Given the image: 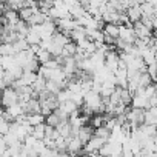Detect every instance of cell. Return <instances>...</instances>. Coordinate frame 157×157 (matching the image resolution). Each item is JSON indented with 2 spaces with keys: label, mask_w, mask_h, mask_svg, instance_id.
Returning a JSON list of instances; mask_svg holds the SVG:
<instances>
[{
  "label": "cell",
  "mask_w": 157,
  "mask_h": 157,
  "mask_svg": "<svg viewBox=\"0 0 157 157\" xmlns=\"http://www.w3.org/2000/svg\"><path fill=\"white\" fill-rule=\"evenodd\" d=\"M128 122L132 126V131L140 128L142 125H145V117H146V109H139V108H129V111L126 113Z\"/></svg>",
  "instance_id": "cell-1"
},
{
  "label": "cell",
  "mask_w": 157,
  "mask_h": 157,
  "mask_svg": "<svg viewBox=\"0 0 157 157\" xmlns=\"http://www.w3.org/2000/svg\"><path fill=\"white\" fill-rule=\"evenodd\" d=\"M66 120H69V116H68V114H65V113L59 108V109L52 111V113L46 117V125L57 128L59 125H62V123H63V122H66Z\"/></svg>",
  "instance_id": "cell-2"
},
{
  "label": "cell",
  "mask_w": 157,
  "mask_h": 157,
  "mask_svg": "<svg viewBox=\"0 0 157 157\" xmlns=\"http://www.w3.org/2000/svg\"><path fill=\"white\" fill-rule=\"evenodd\" d=\"M120 54L117 51H109L105 57V66L111 71V72H116L119 68H120Z\"/></svg>",
  "instance_id": "cell-3"
},
{
  "label": "cell",
  "mask_w": 157,
  "mask_h": 157,
  "mask_svg": "<svg viewBox=\"0 0 157 157\" xmlns=\"http://www.w3.org/2000/svg\"><path fill=\"white\" fill-rule=\"evenodd\" d=\"M2 102H3V108H10V106L19 103V93L13 86L5 88L3 90V99H2Z\"/></svg>",
  "instance_id": "cell-4"
},
{
  "label": "cell",
  "mask_w": 157,
  "mask_h": 157,
  "mask_svg": "<svg viewBox=\"0 0 157 157\" xmlns=\"http://www.w3.org/2000/svg\"><path fill=\"white\" fill-rule=\"evenodd\" d=\"M134 31H136L137 39H143V40H146V42L149 43V40H151V37H152V31H151L142 20L137 22V23H134Z\"/></svg>",
  "instance_id": "cell-5"
},
{
  "label": "cell",
  "mask_w": 157,
  "mask_h": 157,
  "mask_svg": "<svg viewBox=\"0 0 157 157\" xmlns=\"http://www.w3.org/2000/svg\"><path fill=\"white\" fill-rule=\"evenodd\" d=\"M105 143H106V140H103V139H100V137L94 136V137H93L86 145H85V149H83V151H85L86 154H90V155H91V154H94V152H99V151H100V148H102Z\"/></svg>",
  "instance_id": "cell-6"
},
{
  "label": "cell",
  "mask_w": 157,
  "mask_h": 157,
  "mask_svg": "<svg viewBox=\"0 0 157 157\" xmlns=\"http://www.w3.org/2000/svg\"><path fill=\"white\" fill-rule=\"evenodd\" d=\"M94 136H96V128L91 126V125H85V126H82V128H78V131H77V137L80 139L85 145H86Z\"/></svg>",
  "instance_id": "cell-7"
},
{
  "label": "cell",
  "mask_w": 157,
  "mask_h": 157,
  "mask_svg": "<svg viewBox=\"0 0 157 157\" xmlns=\"http://www.w3.org/2000/svg\"><path fill=\"white\" fill-rule=\"evenodd\" d=\"M131 106H132V108H139V109H149V108H151V103H149V99H146L145 96L136 94V96L132 97Z\"/></svg>",
  "instance_id": "cell-8"
},
{
  "label": "cell",
  "mask_w": 157,
  "mask_h": 157,
  "mask_svg": "<svg viewBox=\"0 0 157 157\" xmlns=\"http://www.w3.org/2000/svg\"><path fill=\"white\" fill-rule=\"evenodd\" d=\"M23 108H25L26 114H39V113H42V103H40L39 99H31L28 103L23 105Z\"/></svg>",
  "instance_id": "cell-9"
},
{
  "label": "cell",
  "mask_w": 157,
  "mask_h": 157,
  "mask_svg": "<svg viewBox=\"0 0 157 157\" xmlns=\"http://www.w3.org/2000/svg\"><path fill=\"white\" fill-rule=\"evenodd\" d=\"M102 31L105 33V36H109V37H113L116 40L120 37V26L116 25V23H105Z\"/></svg>",
  "instance_id": "cell-10"
},
{
  "label": "cell",
  "mask_w": 157,
  "mask_h": 157,
  "mask_svg": "<svg viewBox=\"0 0 157 157\" xmlns=\"http://www.w3.org/2000/svg\"><path fill=\"white\" fill-rule=\"evenodd\" d=\"M78 108H80V106H78L74 100H66V102H62V103H60V109H62L65 114H68L69 117H71L75 111H78Z\"/></svg>",
  "instance_id": "cell-11"
},
{
  "label": "cell",
  "mask_w": 157,
  "mask_h": 157,
  "mask_svg": "<svg viewBox=\"0 0 157 157\" xmlns=\"http://www.w3.org/2000/svg\"><path fill=\"white\" fill-rule=\"evenodd\" d=\"M26 123L31 126H37L42 123H46V116H43L42 113L39 114H26Z\"/></svg>",
  "instance_id": "cell-12"
},
{
  "label": "cell",
  "mask_w": 157,
  "mask_h": 157,
  "mask_svg": "<svg viewBox=\"0 0 157 157\" xmlns=\"http://www.w3.org/2000/svg\"><path fill=\"white\" fill-rule=\"evenodd\" d=\"M126 14H128V17H129V22H131V23H137V22H140V20H142V17H143L140 6H131V8H128Z\"/></svg>",
  "instance_id": "cell-13"
},
{
  "label": "cell",
  "mask_w": 157,
  "mask_h": 157,
  "mask_svg": "<svg viewBox=\"0 0 157 157\" xmlns=\"http://www.w3.org/2000/svg\"><path fill=\"white\" fill-rule=\"evenodd\" d=\"M52 42H54L56 45H59V46H65V45H68V43H69V42H72V40H71V37H69V36H66L65 33L57 31V33L52 36Z\"/></svg>",
  "instance_id": "cell-14"
},
{
  "label": "cell",
  "mask_w": 157,
  "mask_h": 157,
  "mask_svg": "<svg viewBox=\"0 0 157 157\" xmlns=\"http://www.w3.org/2000/svg\"><path fill=\"white\" fill-rule=\"evenodd\" d=\"M140 57L145 60L146 65H152V63H155V51L151 49L149 46L145 48L143 51H140Z\"/></svg>",
  "instance_id": "cell-15"
},
{
  "label": "cell",
  "mask_w": 157,
  "mask_h": 157,
  "mask_svg": "<svg viewBox=\"0 0 157 157\" xmlns=\"http://www.w3.org/2000/svg\"><path fill=\"white\" fill-rule=\"evenodd\" d=\"M11 116H13V119L16 120V119H19L20 116H23V114H26L25 113V108H23V105L22 103H16V105H13V106H10V108H5Z\"/></svg>",
  "instance_id": "cell-16"
},
{
  "label": "cell",
  "mask_w": 157,
  "mask_h": 157,
  "mask_svg": "<svg viewBox=\"0 0 157 157\" xmlns=\"http://www.w3.org/2000/svg\"><path fill=\"white\" fill-rule=\"evenodd\" d=\"M145 123H146V125H154V126H157V106H151L149 109H146Z\"/></svg>",
  "instance_id": "cell-17"
},
{
  "label": "cell",
  "mask_w": 157,
  "mask_h": 157,
  "mask_svg": "<svg viewBox=\"0 0 157 157\" xmlns=\"http://www.w3.org/2000/svg\"><path fill=\"white\" fill-rule=\"evenodd\" d=\"M77 51H78V45H77L75 42H69L68 45L63 46L62 56H63V57H74V56L77 54Z\"/></svg>",
  "instance_id": "cell-18"
},
{
  "label": "cell",
  "mask_w": 157,
  "mask_h": 157,
  "mask_svg": "<svg viewBox=\"0 0 157 157\" xmlns=\"http://www.w3.org/2000/svg\"><path fill=\"white\" fill-rule=\"evenodd\" d=\"M96 136L108 142V140L113 137V129H109L106 125H105V126H100V128H96Z\"/></svg>",
  "instance_id": "cell-19"
},
{
  "label": "cell",
  "mask_w": 157,
  "mask_h": 157,
  "mask_svg": "<svg viewBox=\"0 0 157 157\" xmlns=\"http://www.w3.org/2000/svg\"><path fill=\"white\" fill-rule=\"evenodd\" d=\"M0 54L2 56H17V51L14 48L13 43H2V46H0Z\"/></svg>",
  "instance_id": "cell-20"
},
{
  "label": "cell",
  "mask_w": 157,
  "mask_h": 157,
  "mask_svg": "<svg viewBox=\"0 0 157 157\" xmlns=\"http://www.w3.org/2000/svg\"><path fill=\"white\" fill-rule=\"evenodd\" d=\"M33 136H34L37 140H43V139L46 137V123H42V125H37V126H34Z\"/></svg>",
  "instance_id": "cell-21"
},
{
  "label": "cell",
  "mask_w": 157,
  "mask_h": 157,
  "mask_svg": "<svg viewBox=\"0 0 157 157\" xmlns=\"http://www.w3.org/2000/svg\"><path fill=\"white\" fill-rule=\"evenodd\" d=\"M36 57H37V60L40 62V65H46V63L52 59V54H51L49 51H46V49H40V51L36 54Z\"/></svg>",
  "instance_id": "cell-22"
},
{
  "label": "cell",
  "mask_w": 157,
  "mask_h": 157,
  "mask_svg": "<svg viewBox=\"0 0 157 157\" xmlns=\"http://www.w3.org/2000/svg\"><path fill=\"white\" fill-rule=\"evenodd\" d=\"M140 10H142V14H143L145 17H152V16H155L154 6H152L151 3H148V2H145L143 5H140Z\"/></svg>",
  "instance_id": "cell-23"
},
{
  "label": "cell",
  "mask_w": 157,
  "mask_h": 157,
  "mask_svg": "<svg viewBox=\"0 0 157 157\" xmlns=\"http://www.w3.org/2000/svg\"><path fill=\"white\" fill-rule=\"evenodd\" d=\"M26 42L29 43V46H31V45H37V43H40V42H42V37H40L36 31H33V29H31V31H29V34L26 36Z\"/></svg>",
  "instance_id": "cell-24"
},
{
  "label": "cell",
  "mask_w": 157,
  "mask_h": 157,
  "mask_svg": "<svg viewBox=\"0 0 157 157\" xmlns=\"http://www.w3.org/2000/svg\"><path fill=\"white\" fill-rule=\"evenodd\" d=\"M33 14H34V10H33V8H22V10L19 11L20 19L25 20V22H29V19L33 17Z\"/></svg>",
  "instance_id": "cell-25"
},
{
  "label": "cell",
  "mask_w": 157,
  "mask_h": 157,
  "mask_svg": "<svg viewBox=\"0 0 157 157\" xmlns=\"http://www.w3.org/2000/svg\"><path fill=\"white\" fill-rule=\"evenodd\" d=\"M13 45H14V48H16L17 54H19V52H22V51L29 49V43L26 42V39H22V40H19V42H16V43H13Z\"/></svg>",
  "instance_id": "cell-26"
},
{
  "label": "cell",
  "mask_w": 157,
  "mask_h": 157,
  "mask_svg": "<svg viewBox=\"0 0 157 157\" xmlns=\"http://www.w3.org/2000/svg\"><path fill=\"white\" fill-rule=\"evenodd\" d=\"M102 155H105V157H111V155H114V151H113V145H111V142H106L102 148H100V151H99Z\"/></svg>",
  "instance_id": "cell-27"
},
{
  "label": "cell",
  "mask_w": 157,
  "mask_h": 157,
  "mask_svg": "<svg viewBox=\"0 0 157 157\" xmlns=\"http://www.w3.org/2000/svg\"><path fill=\"white\" fill-rule=\"evenodd\" d=\"M46 91H49V93H52V94H59V93L62 91V88H60V85H57L56 82L48 80V82H46Z\"/></svg>",
  "instance_id": "cell-28"
},
{
  "label": "cell",
  "mask_w": 157,
  "mask_h": 157,
  "mask_svg": "<svg viewBox=\"0 0 157 157\" xmlns=\"http://www.w3.org/2000/svg\"><path fill=\"white\" fill-rule=\"evenodd\" d=\"M10 131H11V122L2 119V122H0V134H2V136H6Z\"/></svg>",
  "instance_id": "cell-29"
},
{
  "label": "cell",
  "mask_w": 157,
  "mask_h": 157,
  "mask_svg": "<svg viewBox=\"0 0 157 157\" xmlns=\"http://www.w3.org/2000/svg\"><path fill=\"white\" fill-rule=\"evenodd\" d=\"M146 71H148V74H149V75L152 77V80H154V83H155V82H157V63L148 65Z\"/></svg>",
  "instance_id": "cell-30"
},
{
  "label": "cell",
  "mask_w": 157,
  "mask_h": 157,
  "mask_svg": "<svg viewBox=\"0 0 157 157\" xmlns=\"http://www.w3.org/2000/svg\"><path fill=\"white\" fill-rule=\"evenodd\" d=\"M65 3H66V5H68V6L71 8V6H74V5H77L78 2H77V0H65Z\"/></svg>",
  "instance_id": "cell-31"
},
{
  "label": "cell",
  "mask_w": 157,
  "mask_h": 157,
  "mask_svg": "<svg viewBox=\"0 0 157 157\" xmlns=\"http://www.w3.org/2000/svg\"><path fill=\"white\" fill-rule=\"evenodd\" d=\"M91 157H105V155H102L100 152H94V154H91Z\"/></svg>",
  "instance_id": "cell-32"
},
{
  "label": "cell",
  "mask_w": 157,
  "mask_h": 157,
  "mask_svg": "<svg viewBox=\"0 0 157 157\" xmlns=\"http://www.w3.org/2000/svg\"><path fill=\"white\" fill-rule=\"evenodd\" d=\"M154 86H155V91H157V82H155V83H154Z\"/></svg>",
  "instance_id": "cell-33"
},
{
  "label": "cell",
  "mask_w": 157,
  "mask_h": 157,
  "mask_svg": "<svg viewBox=\"0 0 157 157\" xmlns=\"http://www.w3.org/2000/svg\"><path fill=\"white\" fill-rule=\"evenodd\" d=\"M155 63H157V51H155Z\"/></svg>",
  "instance_id": "cell-34"
},
{
  "label": "cell",
  "mask_w": 157,
  "mask_h": 157,
  "mask_svg": "<svg viewBox=\"0 0 157 157\" xmlns=\"http://www.w3.org/2000/svg\"><path fill=\"white\" fill-rule=\"evenodd\" d=\"M37 2H39V3H40V2H45V0H37Z\"/></svg>",
  "instance_id": "cell-35"
},
{
  "label": "cell",
  "mask_w": 157,
  "mask_h": 157,
  "mask_svg": "<svg viewBox=\"0 0 157 157\" xmlns=\"http://www.w3.org/2000/svg\"><path fill=\"white\" fill-rule=\"evenodd\" d=\"M2 2H8V0H2Z\"/></svg>",
  "instance_id": "cell-36"
},
{
  "label": "cell",
  "mask_w": 157,
  "mask_h": 157,
  "mask_svg": "<svg viewBox=\"0 0 157 157\" xmlns=\"http://www.w3.org/2000/svg\"><path fill=\"white\" fill-rule=\"evenodd\" d=\"M154 33H155V34H157V29H155V31H154Z\"/></svg>",
  "instance_id": "cell-37"
}]
</instances>
